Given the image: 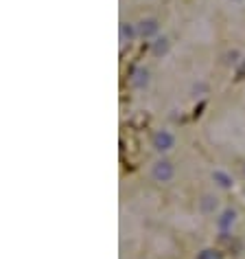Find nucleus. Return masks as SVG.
Returning a JSON list of instances; mask_svg holds the SVG:
<instances>
[{"mask_svg":"<svg viewBox=\"0 0 245 259\" xmlns=\"http://www.w3.org/2000/svg\"><path fill=\"white\" fill-rule=\"evenodd\" d=\"M173 143H175V139H173V134H169L167 130H160L153 134V147L158 149V152H169V149L173 147Z\"/></svg>","mask_w":245,"mask_h":259,"instance_id":"1","label":"nucleus"},{"mask_svg":"<svg viewBox=\"0 0 245 259\" xmlns=\"http://www.w3.org/2000/svg\"><path fill=\"white\" fill-rule=\"evenodd\" d=\"M153 178L158 182H169L173 178V165L169 161H160L153 165Z\"/></svg>","mask_w":245,"mask_h":259,"instance_id":"2","label":"nucleus"},{"mask_svg":"<svg viewBox=\"0 0 245 259\" xmlns=\"http://www.w3.org/2000/svg\"><path fill=\"white\" fill-rule=\"evenodd\" d=\"M138 33L143 37H151V35H155L158 33V22L155 20H143L138 25Z\"/></svg>","mask_w":245,"mask_h":259,"instance_id":"3","label":"nucleus"},{"mask_svg":"<svg viewBox=\"0 0 245 259\" xmlns=\"http://www.w3.org/2000/svg\"><path fill=\"white\" fill-rule=\"evenodd\" d=\"M213 178L217 180V185H219V187H223V189L232 187V180H230V176H228V173H223V172H215V173H213Z\"/></svg>","mask_w":245,"mask_h":259,"instance_id":"4","label":"nucleus"},{"mask_svg":"<svg viewBox=\"0 0 245 259\" xmlns=\"http://www.w3.org/2000/svg\"><path fill=\"white\" fill-rule=\"evenodd\" d=\"M215 209H217V200L210 196H206L204 200H201V211H204V213H213Z\"/></svg>","mask_w":245,"mask_h":259,"instance_id":"5","label":"nucleus"},{"mask_svg":"<svg viewBox=\"0 0 245 259\" xmlns=\"http://www.w3.org/2000/svg\"><path fill=\"white\" fill-rule=\"evenodd\" d=\"M134 86L136 88H143L145 84H147V70H136V75H134Z\"/></svg>","mask_w":245,"mask_h":259,"instance_id":"6","label":"nucleus"},{"mask_svg":"<svg viewBox=\"0 0 245 259\" xmlns=\"http://www.w3.org/2000/svg\"><path fill=\"white\" fill-rule=\"evenodd\" d=\"M232 222H234V211H225L223 218L219 220V227H221V229H228Z\"/></svg>","mask_w":245,"mask_h":259,"instance_id":"7","label":"nucleus"},{"mask_svg":"<svg viewBox=\"0 0 245 259\" xmlns=\"http://www.w3.org/2000/svg\"><path fill=\"white\" fill-rule=\"evenodd\" d=\"M167 49H169V42L162 37V40H158V42H155L153 53H155V55H162V53H167Z\"/></svg>","mask_w":245,"mask_h":259,"instance_id":"8","label":"nucleus"},{"mask_svg":"<svg viewBox=\"0 0 245 259\" xmlns=\"http://www.w3.org/2000/svg\"><path fill=\"white\" fill-rule=\"evenodd\" d=\"M197 259H221V255L219 253H215V251H201Z\"/></svg>","mask_w":245,"mask_h":259,"instance_id":"9","label":"nucleus"},{"mask_svg":"<svg viewBox=\"0 0 245 259\" xmlns=\"http://www.w3.org/2000/svg\"><path fill=\"white\" fill-rule=\"evenodd\" d=\"M121 35H122V37H127V40H131V37H134V31H131V27H125V25H122Z\"/></svg>","mask_w":245,"mask_h":259,"instance_id":"10","label":"nucleus"}]
</instances>
